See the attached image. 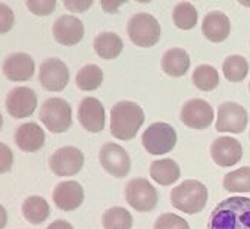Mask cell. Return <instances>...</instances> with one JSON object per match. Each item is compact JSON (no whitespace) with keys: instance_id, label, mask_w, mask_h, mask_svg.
<instances>
[{"instance_id":"obj_1","label":"cell","mask_w":250,"mask_h":229,"mask_svg":"<svg viewBox=\"0 0 250 229\" xmlns=\"http://www.w3.org/2000/svg\"><path fill=\"white\" fill-rule=\"evenodd\" d=\"M208 229H250V198L229 197L212 210Z\"/></svg>"},{"instance_id":"obj_2","label":"cell","mask_w":250,"mask_h":229,"mask_svg":"<svg viewBox=\"0 0 250 229\" xmlns=\"http://www.w3.org/2000/svg\"><path fill=\"white\" fill-rule=\"evenodd\" d=\"M145 119V112L137 103L119 101L110 109V133L118 140H131L137 135Z\"/></svg>"},{"instance_id":"obj_3","label":"cell","mask_w":250,"mask_h":229,"mask_svg":"<svg viewBox=\"0 0 250 229\" xmlns=\"http://www.w3.org/2000/svg\"><path fill=\"white\" fill-rule=\"evenodd\" d=\"M171 203L183 213H200L208 203V188L200 181L187 179L171 191Z\"/></svg>"},{"instance_id":"obj_4","label":"cell","mask_w":250,"mask_h":229,"mask_svg":"<svg viewBox=\"0 0 250 229\" xmlns=\"http://www.w3.org/2000/svg\"><path fill=\"white\" fill-rule=\"evenodd\" d=\"M40 119L50 133L53 134L65 133L72 125L71 104L63 98H58V97L47 98L42 106Z\"/></svg>"},{"instance_id":"obj_5","label":"cell","mask_w":250,"mask_h":229,"mask_svg":"<svg viewBox=\"0 0 250 229\" xmlns=\"http://www.w3.org/2000/svg\"><path fill=\"white\" fill-rule=\"evenodd\" d=\"M127 33L139 47H152L161 38V25L150 14H136L130 18Z\"/></svg>"},{"instance_id":"obj_6","label":"cell","mask_w":250,"mask_h":229,"mask_svg":"<svg viewBox=\"0 0 250 229\" xmlns=\"http://www.w3.org/2000/svg\"><path fill=\"white\" fill-rule=\"evenodd\" d=\"M142 143L150 154H167L177 144V131L167 122H155L143 133Z\"/></svg>"},{"instance_id":"obj_7","label":"cell","mask_w":250,"mask_h":229,"mask_svg":"<svg viewBox=\"0 0 250 229\" xmlns=\"http://www.w3.org/2000/svg\"><path fill=\"white\" fill-rule=\"evenodd\" d=\"M127 203L137 211H152L158 206V190L145 178L131 179L125 187Z\"/></svg>"},{"instance_id":"obj_8","label":"cell","mask_w":250,"mask_h":229,"mask_svg":"<svg viewBox=\"0 0 250 229\" xmlns=\"http://www.w3.org/2000/svg\"><path fill=\"white\" fill-rule=\"evenodd\" d=\"M249 121L247 110L234 101L222 103L218 107V121H216V131L218 133H231V134H241Z\"/></svg>"},{"instance_id":"obj_9","label":"cell","mask_w":250,"mask_h":229,"mask_svg":"<svg viewBox=\"0 0 250 229\" xmlns=\"http://www.w3.org/2000/svg\"><path fill=\"white\" fill-rule=\"evenodd\" d=\"M99 159L103 169L115 178H125L131 171V159L125 149L119 144H103L99 153Z\"/></svg>"},{"instance_id":"obj_10","label":"cell","mask_w":250,"mask_h":229,"mask_svg":"<svg viewBox=\"0 0 250 229\" xmlns=\"http://www.w3.org/2000/svg\"><path fill=\"white\" fill-rule=\"evenodd\" d=\"M50 169L58 176L77 175L84 166V154L80 149L66 146L56 150L49 160Z\"/></svg>"},{"instance_id":"obj_11","label":"cell","mask_w":250,"mask_h":229,"mask_svg":"<svg viewBox=\"0 0 250 229\" xmlns=\"http://www.w3.org/2000/svg\"><path fill=\"white\" fill-rule=\"evenodd\" d=\"M181 121L191 130H206L213 122V109L206 100L191 98L181 109Z\"/></svg>"},{"instance_id":"obj_12","label":"cell","mask_w":250,"mask_h":229,"mask_svg":"<svg viewBox=\"0 0 250 229\" xmlns=\"http://www.w3.org/2000/svg\"><path fill=\"white\" fill-rule=\"evenodd\" d=\"M39 79L47 91H62L69 82L68 66L58 57H49L40 66Z\"/></svg>"},{"instance_id":"obj_13","label":"cell","mask_w":250,"mask_h":229,"mask_svg":"<svg viewBox=\"0 0 250 229\" xmlns=\"http://www.w3.org/2000/svg\"><path fill=\"white\" fill-rule=\"evenodd\" d=\"M37 109V94L28 87H17L6 97V110L17 119L28 118Z\"/></svg>"},{"instance_id":"obj_14","label":"cell","mask_w":250,"mask_h":229,"mask_svg":"<svg viewBox=\"0 0 250 229\" xmlns=\"http://www.w3.org/2000/svg\"><path fill=\"white\" fill-rule=\"evenodd\" d=\"M78 121L88 133H100L104 128V107L100 100L94 97H85L78 106Z\"/></svg>"},{"instance_id":"obj_15","label":"cell","mask_w":250,"mask_h":229,"mask_svg":"<svg viewBox=\"0 0 250 229\" xmlns=\"http://www.w3.org/2000/svg\"><path fill=\"white\" fill-rule=\"evenodd\" d=\"M212 160L221 168H231L241 160L243 147L232 137H219L210 146Z\"/></svg>"},{"instance_id":"obj_16","label":"cell","mask_w":250,"mask_h":229,"mask_svg":"<svg viewBox=\"0 0 250 229\" xmlns=\"http://www.w3.org/2000/svg\"><path fill=\"white\" fill-rule=\"evenodd\" d=\"M53 36L63 46H75L84 37V24L74 15H63L55 21Z\"/></svg>"},{"instance_id":"obj_17","label":"cell","mask_w":250,"mask_h":229,"mask_svg":"<svg viewBox=\"0 0 250 229\" xmlns=\"http://www.w3.org/2000/svg\"><path fill=\"white\" fill-rule=\"evenodd\" d=\"M36 69L34 59L27 53H12L3 62V74L9 81L21 82L33 78Z\"/></svg>"},{"instance_id":"obj_18","label":"cell","mask_w":250,"mask_h":229,"mask_svg":"<svg viewBox=\"0 0 250 229\" xmlns=\"http://www.w3.org/2000/svg\"><path fill=\"white\" fill-rule=\"evenodd\" d=\"M53 201L58 209L71 211L78 209L84 201V190L77 181H63L53 191Z\"/></svg>"},{"instance_id":"obj_19","label":"cell","mask_w":250,"mask_h":229,"mask_svg":"<svg viewBox=\"0 0 250 229\" xmlns=\"http://www.w3.org/2000/svg\"><path fill=\"white\" fill-rule=\"evenodd\" d=\"M202 31L203 36L212 41V43H221L224 40L228 38L229 31H231V24H229V18L219 12V11H213L209 12L202 22Z\"/></svg>"},{"instance_id":"obj_20","label":"cell","mask_w":250,"mask_h":229,"mask_svg":"<svg viewBox=\"0 0 250 229\" xmlns=\"http://www.w3.org/2000/svg\"><path fill=\"white\" fill-rule=\"evenodd\" d=\"M46 141L44 131L42 127L36 122H27L22 124L17 133H15V143L17 146L27 153H34L39 152Z\"/></svg>"},{"instance_id":"obj_21","label":"cell","mask_w":250,"mask_h":229,"mask_svg":"<svg viewBox=\"0 0 250 229\" xmlns=\"http://www.w3.org/2000/svg\"><path fill=\"white\" fill-rule=\"evenodd\" d=\"M190 63L191 62H190L188 53L178 47L167 50L161 60L162 71L168 74L169 76H175V78L186 75L190 69Z\"/></svg>"},{"instance_id":"obj_22","label":"cell","mask_w":250,"mask_h":229,"mask_svg":"<svg viewBox=\"0 0 250 229\" xmlns=\"http://www.w3.org/2000/svg\"><path fill=\"white\" fill-rule=\"evenodd\" d=\"M150 176L159 185H171L177 182L181 176V169L178 163L172 159H161L155 160L150 165Z\"/></svg>"},{"instance_id":"obj_23","label":"cell","mask_w":250,"mask_h":229,"mask_svg":"<svg viewBox=\"0 0 250 229\" xmlns=\"http://www.w3.org/2000/svg\"><path fill=\"white\" fill-rule=\"evenodd\" d=\"M94 50L97 53L99 57L102 59H115L122 53L124 49V43L122 38L110 31L106 33H100L96 38H94Z\"/></svg>"},{"instance_id":"obj_24","label":"cell","mask_w":250,"mask_h":229,"mask_svg":"<svg viewBox=\"0 0 250 229\" xmlns=\"http://www.w3.org/2000/svg\"><path fill=\"white\" fill-rule=\"evenodd\" d=\"M22 214H24V217L30 223L40 225L50 214L49 203L43 197H40V195H31L22 204Z\"/></svg>"},{"instance_id":"obj_25","label":"cell","mask_w":250,"mask_h":229,"mask_svg":"<svg viewBox=\"0 0 250 229\" xmlns=\"http://www.w3.org/2000/svg\"><path fill=\"white\" fill-rule=\"evenodd\" d=\"M102 223L104 229H131L134 220L127 209L115 206L104 211Z\"/></svg>"},{"instance_id":"obj_26","label":"cell","mask_w":250,"mask_h":229,"mask_svg":"<svg viewBox=\"0 0 250 229\" xmlns=\"http://www.w3.org/2000/svg\"><path fill=\"white\" fill-rule=\"evenodd\" d=\"M222 72L229 82H241L249 74V62L244 56L231 55L222 63Z\"/></svg>"},{"instance_id":"obj_27","label":"cell","mask_w":250,"mask_h":229,"mask_svg":"<svg viewBox=\"0 0 250 229\" xmlns=\"http://www.w3.org/2000/svg\"><path fill=\"white\" fill-rule=\"evenodd\" d=\"M75 82L83 91L97 90L103 82V71L97 65H85L78 71Z\"/></svg>"},{"instance_id":"obj_28","label":"cell","mask_w":250,"mask_h":229,"mask_svg":"<svg viewBox=\"0 0 250 229\" xmlns=\"http://www.w3.org/2000/svg\"><path fill=\"white\" fill-rule=\"evenodd\" d=\"M222 185L229 192H250V166L240 168L224 176Z\"/></svg>"},{"instance_id":"obj_29","label":"cell","mask_w":250,"mask_h":229,"mask_svg":"<svg viewBox=\"0 0 250 229\" xmlns=\"http://www.w3.org/2000/svg\"><path fill=\"white\" fill-rule=\"evenodd\" d=\"M193 84L202 91H212L219 84L218 71L210 65H200L193 72Z\"/></svg>"},{"instance_id":"obj_30","label":"cell","mask_w":250,"mask_h":229,"mask_svg":"<svg viewBox=\"0 0 250 229\" xmlns=\"http://www.w3.org/2000/svg\"><path fill=\"white\" fill-rule=\"evenodd\" d=\"M172 19L175 27H178L180 30H191L197 24V11L188 2L178 3L174 8Z\"/></svg>"},{"instance_id":"obj_31","label":"cell","mask_w":250,"mask_h":229,"mask_svg":"<svg viewBox=\"0 0 250 229\" xmlns=\"http://www.w3.org/2000/svg\"><path fill=\"white\" fill-rule=\"evenodd\" d=\"M153 229H190V226L184 217L174 213H164L156 219Z\"/></svg>"},{"instance_id":"obj_32","label":"cell","mask_w":250,"mask_h":229,"mask_svg":"<svg viewBox=\"0 0 250 229\" xmlns=\"http://www.w3.org/2000/svg\"><path fill=\"white\" fill-rule=\"evenodd\" d=\"M27 8L37 17H47L56 9L55 0H44V2H36V0H28Z\"/></svg>"},{"instance_id":"obj_33","label":"cell","mask_w":250,"mask_h":229,"mask_svg":"<svg viewBox=\"0 0 250 229\" xmlns=\"http://www.w3.org/2000/svg\"><path fill=\"white\" fill-rule=\"evenodd\" d=\"M15 22V15L14 11L5 5V3H0V34H6L12 30Z\"/></svg>"},{"instance_id":"obj_34","label":"cell","mask_w":250,"mask_h":229,"mask_svg":"<svg viewBox=\"0 0 250 229\" xmlns=\"http://www.w3.org/2000/svg\"><path fill=\"white\" fill-rule=\"evenodd\" d=\"M12 163H14L12 150L5 143H0V173L9 172L12 168Z\"/></svg>"},{"instance_id":"obj_35","label":"cell","mask_w":250,"mask_h":229,"mask_svg":"<svg viewBox=\"0 0 250 229\" xmlns=\"http://www.w3.org/2000/svg\"><path fill=\"white\" fill-rule=\"evenodd\" d=\"M65 8L71 12H84L87 11L88 8H91L93 2L91 0H85V2H83V0H80V2H71V0H65Z\"/></svg>"},{"instance_id":"obj_36","label":"cell","mask_w":250,"mask_h":229,"mask_svg":"<svg viewBox=\"0 0 250 229\" xmlns=\"http://www.w3.org/2000/svg\"><path fill=\"white\" fill-rule=\"evenodd\" d=\"M124 2H119V0H115V2H106V0H103L102 2V8L104 12H109V14H115L116 9L122 5Z\"/></svg>"},{"instance_id":"obj_37","label":"cell","mask_w":250,"mask_h":229,"mask_svg":"<svg viewBox=\"0 0 250 229\" xmlns=\"http://www.w3.org/2000/svg\"><path fill=\"white\" fill-rule=\"evenodd\" d=\"M46 229H74V226L66 220H55Z\"/></svg>"},{"instance_id":"obj_38","label":"cell","mask_w":250,"mask_h":229,"mask_svg":"<svg viewBox=\"0 0 250 229\" xmlns=\"http://www.w3.org/2000/svg\"><path fill=\"white\" fill-rule=\"evenodd\" d=\"M6 223H8V213H6L5 207L0 204V229H5Z\"/></svg>"},{"instance_id":"obj_39","label":"cell","mask_w":250,"mask_h":229,"mask_svg":"<svg viewBox=\"0 0 250 229\" xmlns=\"http://www.w3.org/2000/svg\"><path fill=\"white\" fill-rule=\"evenodd\" d=\"M2 125H3V118H2V113H0V130H2Z\"/></svg>"},{"instance_id":"obj_40","label":"cell","mask_w":250,"mask_h":229,"mask_svg":"<svg viewBox=\"0 0 250 229\" xmlns=\"http://www.w3.org/2000/svg\"><path fill=\"white\" fill-rule=\"evenodd\" d=\"M240 3H241V5H246V6H249V5H250V3H247V2H240Z\"/></svg>"},{"instance_id":"obj_41","label":"cell","mask_w":250,"mask_h":229,"mask_svg":"<svg viewBox=\"0 0 250 229\" xmlns=\"http://www.w3.org/2000/svg\"><path fill=\"white\" fill-rule=\"evenodd\" d=\"M249 90H250V84H249Z\"/></svg>"}]
</instances>
